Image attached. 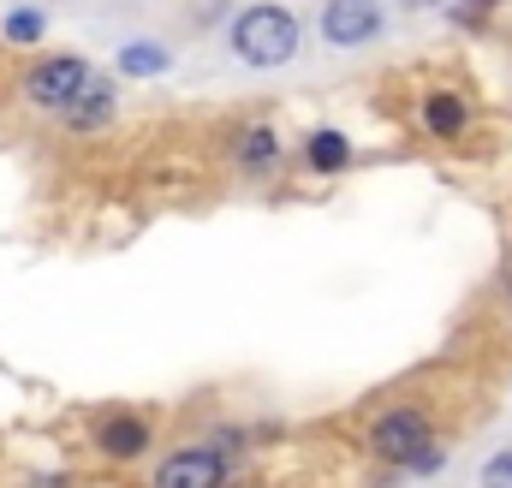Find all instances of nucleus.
I'll list each match as a JSON object with an SVG mask.
<instances>
[{
    "mask_svg": "<svg viewBox=\"0 0 512 488\" xmlns=\"http://www.w3.org/2000/svg\"><path fill=\"white\" fill-rule=\"evenodd\" d=\"M370 447L387 465H411V471H435L441 465V453L429 447V417L423 411H387V417H376Z\"/></svg>",
    "mask_w": 512,
    "mask_h": 488,
    "instance_id": "7ed1b4c3",
    "label": "nucleus"
},
{
    "mask_svg": "<svg viewBox=\"0 0 512 488\" xmlns=\"http://www.w3.org/2000/svg\"><path fill=\"white\" fill-rule=\"evenodd\" d=\"M114 66H120V72H126V78H161V72H167V66H173V54H167V48H161V42H126V48H120V60H114Z\"/></svg>",
    "mask_w": 512,
    "mask_h": 488,
    "instance_id": "1a4fd4ad",
    "label": "nucleus"
},
{
    "mask_svg": "<svg viewBox=\"0 0 512 488\" xmlns=\"http://www.w3.org/2000/svg\"><path fill=\"white\" fill-rule=\"evenodd\" d=\"M352 161V143L340 137V131H316L310 137V167L316 173H334V167H346Z\"/></svg>",
    "mask_w": 512,
    "mask_h": 488,
    "instance_id": "9b49d317",
    "label": "nucleus"
},
{
    "mask_svg": "<svg viewBox=\"0 0 512 488\" xmlns=\"http://www.w3.org/2000/svg\"><path fill=\"white\" fill-rule=\"evenodd\" d=\"M233 54L245 66H286L298 54V18L286 6H245L233 18Z\"/></svg>",
    "mask_w": 512,
    "mask_h": 488,
    "instance_id": "f257e3e1",
    "label": "nucleus"
},
{
    "mask_svg": "<svg viewBox=\"0 0 512 488\" xmlns=\"http://www.w3.org/2000/svg\"><path fill=\"white\" fill-rule=\"evenodd\" d=\"M239 161H245V167H268V161H274V137H268V131H245V137H239Z\"/></svg>",
    "mask_w": 512,
    "mask_h": 488,
    "instance_id": "f8f14e48",
    "label": "nucleus"
},
{
    "mask_svg": "<svg viewBox=\"0 0 512 488\" xmlns=\"http://www.w3.org/2000/svg\"><path fill=\"white\" fill-rule=\"evenodd\" d=\"M36 488H66L60 477H36Z\"/></svg>",
    "mask_w": 512,
    "mask_h": 488,
    "instance_id": "4468645a",
    "label": "nucleus"
},
{
    "mask_svg": "<svg viewBox=\"0 0 512 488\" xmlns=\"http://www.w3.org/2000/svg\"><path fill=\"white\" fill-rule=\"evenodd\" d=\"M42 36H48V12L42 6H12L0 18V42H12V48H36Z\"/></svg>",
    "mask_w": 512,
    "mask_h": 488,
    "instance_id": "6e6552de",
    "label": "nucleus"
},
{
    "mask_svg": "<svg viewBox=\"0 0 512 488\" xmlns=\"http://www.w3.org/2000/svg\"><path fill=\"white\" fill-rule=\"evenodd\" d=\"M227 483V453L221 447H179L155 465V488H221Z\"/></svg>",
    "mask_w": 512,
    "mask_h": 488,
    "instance_id": "20e7f679",
    "label": "nucleus"
},
{
    "mask_svg": "<svg viewBox=\"0 0 512 488\" xmlns=\"http://www.w3.org/2000/svg\"><path fill=\"white\" fill-rule=\"evenodd\" d=\"M465 120H471V114H465V102H459V96H429V102H423V125H429L435 137L465 131Z\"/></svg>",
    "mask_w": 512,
    "mask_h": 488,
    "instance_id": "9d476101",
    "label": "nucleus"
},
{
    "mask_svg": "<svg viewBox=\"0 0 512 488\" xmlns=\"http://www.w3.org/2000/svg\"><path fill=\"white\" fill-rule=\"evenodd\" d=\"M382 30V6L376 0H328L322 6V36L334 48H358V42H376Z\"/></svg>",
    "mask_w": 512,
    "mask_h": 488,
    "instance_id": "39448f33",
    "label": "nucleus"
},
{
    "mask_svg": "<svg viewBox=\"0 0 512 488\" xmlns=\"http://www.w3.org/2000/svg\"><path fill=\"white\" fill-rule=\"evenodd\" d=\"M483 488H512V447H507V453H495V459L483 465Z\"/></svg>",
    "mask_w": 512,
    "mask_h": 488,
    "instance_id": "ddd939ff",
    "label": "nucleus"
},
{
    "mask_svg": "<svg viewBox=\"0 0 512 488\" xmlns=\"http://www.w3.org/2000/svg\"><path fill=\"white\" fill-rule=\"evenodd\" d=\"M96 84V66L84 54H42L30 72H24V102L36 114H66L84 90Z\"/></svg>",
    "mask_w": 512,
    "mask_h": 488,
    "instance_id": "f03ea898",
    "label": "nucleus"
},
{
    "mask_svg": "<svg viewBox=\"0 0 512 488\" xmlns=\"http://www.w3.org/2000/svg\"><path fill=\"white\" fill-rule=\"evenodd\" d=\"M60 120L72 125V131H96V125H108V120H114V84L96 72V84H90V90H84V96H78Z\"/></svg>",
    "mask_w": 512,
    "mask_h": 488,
    "instance_id": "0eeeda50",
    "label": "nucleus"
},
{
    "mask_svg": "<svg viewBox=\"0 0 512 488\" xmlns=\"http://www.w3.org/2000/svg\"><path fill=\"white\" fill-rule=\"evenodd\" d=\"M96 447H102L108 459H137V453L149 447V423H143L137 411H108V417L96 423Z\"/></svg>",
    "mask_w": 512,
    "mask_h": 488,
    "instance_id": "423d86ee",
    "label": "nucleus"
},
{
    "mask_svg": "<svg viewBox=\"0 0 512 488\" xmlns=\"http://www.w3.org/2000/svg\"><path fill=\"white\" fill-rule=\"evenodd\" d=\"M399 6H417V12H423V6H441V0H399Z\"/></svg>",
    "mask_w": 512,
    "mask_h": 488,
    "instance_id": "2eb2a0df",
    "label": "nucleus"
}]
</instances>
